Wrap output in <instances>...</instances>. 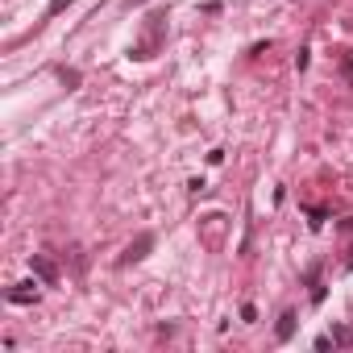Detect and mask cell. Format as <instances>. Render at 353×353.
Returning a JSON list of instances; mask_svg holds the SVG:
<instances>
[{
  "mask_svg": "<svg viewBox=\"0 0 353 353\" xmlns=\"http://www.w3.org/2000/svg\"><path fill=\"white\" fill-rule=\"evenodd\" d=\"M67 5H75V0H50V9H46V13H50V17H54V13H63V9H67Z\"/></svg>",
  "mask_w": 353,
  "mask_h": 353,
  "instance_id": "obj_6",
  "label": "cell"
},
{
  "mask_svg": "<svg viewBox=\"0 0 353 353\" xmlns=\"http://www.w3.org/2000/svg\"><path fill=\"white\" fill-rule=\"evenodd\" d=\"M150 250H154V237H150V233H141V237H137V241H133V245L121 254V266H133V262H141Z\"/></svg>",
  "mask_w": 353,
  "mask_h": 353,
  "instance_id": "obj_1",
  "label": "cell"
},
{
  "mask_svg": "<svg viewBox=\"0 0 353 353\" xmlns=\"http://www.w3.org/2000/svg\"><path fill=\"white\" fill-rule=\"evenodd\" d=\"M332 345H353V324H336L332 328Z\"/></svg>",
  "mask_w": 353,
  "mask_h": 353,
  "instance_id": "obj_5",
  "label": "cell"
},
{
  "mask_svg": "<svg viewBox=\"0 0 353 353\" xmlns=\"http://www.w3.org/2000/svg\"><path fill=\"white\" fill-rule=\"evenodd\" d=\"M30 266H34V274H38V279L46 283V287H54V283H59V266H54L50 258H42V254H34V262H30Z\"/></svg>",
  "mask_w": 353,
  "mask_h": 353,
  "instance_id": "obj_2",
  "label": "cell"
},
{
  "mask_svg": "<svg viewBox=\"0 0 353 353\" xmlns=\"http://www.w3.org/2000/svg\"><path fill=\"white\" fill-rule=\"evenodd\" d=\"M274 336H279V341H291V336H295V312H283V316H279Z\"/></svg>",
  "mask_w": 353,
  "mask_h": 353,
  "instance_id": "obj_4",
  "label": "cell"
},
{
  "mask_svg": "<svg viewBox=\"0 0 353 353\" xmlns=\"http://www.w3.org/2000/svg\"><path fill=\"white\" fill-rule=\"evenodd\" d=\"M9 299H13V303H38V287H34V283H17V287L9 291Z\"/></svg>",
  "mask_w": 353,
  "mask_h": 353,
  "instance_id": "obj_3",
  "label": "cell"
},
{
  "mask_svg": "<svg viewBox=\"0 0 353 353\" xmlns=\"http://www.w3.org/2000/svg\"><path fill=\"white\" fill-rule=\"evenodd\" d=\"M125 5H145V0H125Z\"/></svg>",
  "mask_w": 353,
  "mask_h": 353,
  "instance_id": "obj_7",
  "label": "cell"
}]
</instances>
